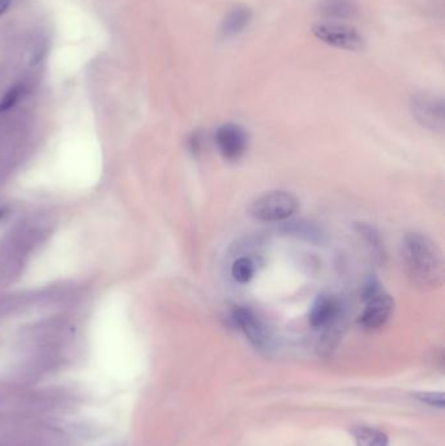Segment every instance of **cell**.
Listing matches in <instances>:
<instances>
[{"instance_id": "obj_12", "label": "cell", "mask_w": 445, "mask_h": 446, "mask_svg": "<svg viewBox=\"0 0 445 446\" xmlns=\"http://www.w3.org/2000/svg\"><path fill=\"white\" fill-rule=\"evenodd\" d=\"M231 274L239 283H247L253 279L255 274V264L251 259L241 257L234 262L231 268Z\"/></svg>"}, {"instance_id": "obj_13", "label": "cell", "mask_w": 445, "mask_h": 446, "mask_svg": "<svg viewBox=\"0 0 445 446\" xmlns=\"http://www.w3.org/2000/svg\"><path fill=\"white\" fill-rule=\"evenodd\" d=\"M24 92H25V88L23 85H16V86L11 88L8 92L6 93V95L3 97V100L0 101V111H7V110L12 109L18 102V100L21 98Z\"/></svg>"}, {"instance_id": "obj_5", "label": "cell", "mask_w": 445, "mask_h": 446, "mask_svg": "<svg viewBox=\"0 0 445 446\" xmlns=\"http://www.w3.org/2000/svg\"><path fill=\"white\" fill-rule=\"evenodd\" d=\"M216 143L219 152L226 160H239L247 151L248 136L243 127L234 123H227L217 129Z\"/></svg>"}, {"instance_id": "obj_16", "label": "cell", "mask_w": 445, "mask_h": 446, "mask_svg": "<svg viewBox=\"0 0 445 446\" xmlns=\"http://www.w3.org/2000/svg\"><path fill=\"white\" fill-rule=\"evenodd\" d=\"M1 216H3V211H0V217H1Z\"/></svg>"}, {"instance_id": "obj_4", "label": "cell", "mask_w": 445, "mask_h": 446, "mask_svg": "<svg viewBox=\"0 0 445 446\" xmlns=\"http://www.w3.org/2000/svg\"><path fill=\"white\" fill-rule=\"evenodd\" d=\"M410 110L420 126L432 132L444 131V100L441 95L429 92L417 93L412 97Z\"/></svg>"}, {"instance_id": "obj_2", "label": "cell", "mask_w": 445, "mask_h": 446, "mask_svg": "<svg viewBox=\"0 0 445 446\" xmlns=\"http://www.w3.org/2000/svg\"><path fill=\"white\" fill-rule=\"evenodd\" d=\"M311 32L319 41L328 46L347 51H361L364 40L353 26L335 21H320L312 26Z\"/></svg>"}, {"instance_id": "obj_15", "label": "cell", "mask_w": 445, "mask_h": 446, "mask_svg": "<svg viewBox=\"0 0 445 446\" xmlns=\"http://www.w3.org/2000/svg\"><path fill=\"white\" fill-rule=\"evenodd\" d=\"M11 3H12V0H0V16L7 12Z\"/></svg>"}, {"instance_id": "obj_10", "label": "cell", "mask_w": 445, "mask_h": 446, "mask_svg": "<svg viewBox=\"0 0 445 446\" xmlns=\"http://www.w3.org/2000/svg\"><path fill=\"white\" fill-rule=\"evenodd\" d=\"M253 21V11L247 6H236L227 12L221 23L219 34L222 38H231L242 33Z\"/></svg>"}, {"instance_id": "obj_14", "label": "cell", "mask_w": 445, "mask_h": 446, "mask_svg": "<svg viewBox=\"0 0 445 446\" xmlns=\"http://www.w3.org/2000/svg\"><path fill=\"white\" fill-rule=\"evenodd\" d=\"M415 399L424 404H429L431 407H439L443 409L445 404L444 394L443 393H431V392H422V393H414L412 394Z\"/></svg>"}, {"instance_id": "obj_1", "label": "cell", "mask_w": 445, "mask_h": 446, "mask_svg": "<svg viewBox=\"0 0 445 446\" xmlns=\"http://www.w3.org/2000/svg\"><path fill=\"white\" fill-rule=\"evenodd\" d=\"M403 264L409 277L422 287L439 286L443 281L444 268L441 253L437 245L420 233H410L403 237Z\"/></svg>"}, {"instance_id": "obj_7", "label": "cell", "mask_w": 445, "mask_h": 446, "mask_svg": "<svg viewBox=\"0 0 445 446\" xmlns=\"http://www.w3.org/2000/svg\"><path fill=\"white\" fill-rule=\"evenodd\" d=\"M393 300L384 294H374L361 315L359 322L364 328L378 329L389 320L393 312Z\"/></svg>"}, {"instance_id": "obj_3", "label": "cell", "mask_w": 445, "mask_h": 446, "mask_svg": "<svg viewBox=\"0 0 445 446\" xmlns=\"http://www.w3.org/2000/svg\"><path fill=\"white\" fill-rule=\"evenodd\" d=\"M298 209L294 194L285 191H274L262 194L251 206V214L259 221L274 222L289 218Z\"/></svg>"}, {"instance_id": "obj_11", "label": "cell", "mask_w": 445, "mask_h": 446, "mask_svg": "<svg viewBox=\"0 0 445 446\" xmlns=\"http://www.w3.org/2000/svg\"><path fill=\"white\" fill-rule=\"evenodd\" d=\"M357 446H389V438L386 432L369 427L357 426L350 430Z\"/></svg>"}, {"instance_id": "obj_6", "label": "cell", "mask_w": 445, "mask_h": 446, "mask_svg": "<svg viewBox=\"0 0 445 446\" xmlns=\"http://www.w3.org/2000/svg\"><path fill=\"white\" fill-rule=\"evenodd\" d=\"M233 319L253 346L260 350H267L270 347L269 331L253 311L247 308H236L233 312Z\"/></svg>"}, {"instance_id": "obj_9", "label": "cell", "mask_w": 445, "mask_h": 446, "mask_svg": "<svg viewBox=\"0 0 445 446\" xmlns=\"http://www.w3.org/2000/svg\"><path fill=\"white\" fill-rule=\"evenodd\" d=\"M340 304L333 296L321 295L312 307L310 322L313 328H325L337 320Z\"/></svg>"}, {"instance_id": "obj_8", "label": "cell", "mask_w": 445, "mask_h": 446, "mask_svg": "<svg viewBox=\"0 0 445 446\" xmlns=\"http://www.w3.org/2000/svg\"><path fill=\"white\" fill-rule=\"evenodd\" d=\"M316 9L325 21L340 23L358 16V6L354 0H319Z\"/></svg>"}]
</instances>
